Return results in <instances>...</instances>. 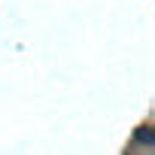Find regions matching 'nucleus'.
I'll return each instance as SVG.
<instances>
[{
  "label": "nucleus",
  "mask_w": 155,
  "mask_h": 155,
  "mask_svg": "<svg viewBox=\"0 0 155 155\" xmlns=\"http://www.w3.org/2000/svg\"><path fill=\"white\" fill-rule=\"evenodd\" d=\"M137 143H155V131L152 128H137Z\"/></svg>",
  "instance_id": "1"
}]
</instances>
